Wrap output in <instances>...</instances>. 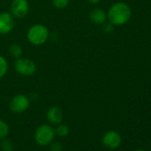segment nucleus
Segmentation results:
<instances>
[{"mask_svg": "<svg viewBox=\"0 0 151 151\" xmlns=\"http://www.w3.org/2000/svg\"><path fill=\"white\" fill-rule=\"evenodd\" d=\"M131 7L124 2H117L110 6L107 14L109 22L114 26H122L127 23L131 18Z\"/></svg>", "mask_w": 151, "mask_h": 151, "instance_id": "f257e3e1", "label": "nucleus"}, {"mask_svg": "<svg viewBox=\"0 0 151 151\" xmlns=\"http://www.w3.org/2000/svg\"><path fill=\"white\" fill-rule=\"evenodd\" d=\"M9 53L13 58L18 59L22 55V47L18 44H14L9 48Z\"/></svg>", "mask_w": 151, "mask_h": 151, "instance_id": "9b49d317", "label": "nucleus"}, {"mask_svg": "<svg viewBox=\"0 0 151 151\" xmlns=\"http://www.w3.org/2000/svg\"><path fill=\"white\" fill-rule=\"evenodd\" d=\"M56 135L60 137H66L69 133V128L65 124H59L56 125V128H54Z\"/></svg>", "mask_w": 151, "mask_h": 151, "instance_id": "f8f14e48", "label": "nucleus"}, {"mask_svg": "<svg viewBox=\"0 0 151 151\" xmlns=\"http://www.w3.org/2000/svg\"><path fill=\"white\" fill-rule=\"evenodd\" d=\"M30 105V100L24 94H17L10 101V109L12 112L21 114L25 112Z\"/></svg>", "mask_w": 151, "mask_h": 151, "instance_id": "39448f33", "label": "nucleus"}, {"mask_svg": "<svg viewBox=\"0 0 151 151\" xmlns=\"http://www.w3.org/2000/svg\"><path fill=\"white\" fill-rule=\"evenodd\" d=\"M49 151H63V147L61 143L57 142V141H52L49 145Z\"/></svg>", "mask_w": 151, "mask_h": 151, "instance_id": "f3484780", "label": "nucleus"}, {"mask_svg": "<svg viewBox=\"0 0 151 151\" xmlns=\"http://www.w3.org/2000/svg\"><path fill=\"white\" fill-rule=\"evenodd\" d=\"M0 148L2 151H14V144L10 139H7L6 138L3 139L0 143Z\"/></svg>", "mask_w": 151, "mask_h": 151, "instance_id": "2eb2a0df", "label": "nucleus"}, {"mask_svg": "<svg viewBox=\"0 0 151 151\" xmlns=\"http://www.w3.org/2000/svg\"><path fill=\"white\" fill-rule=\"evenodd\" d=\"M55 136L56 133L54 128L50 124H43L36 129L34 133V139L37 145L45 147L54 140Z\"/></svg>", "mask_w": 151, "mask_h": 151, "instance_id": "f03ea898", "label": "nucleus"}, {"mask_svg": "<svg viewBox=\"0 0 151 151\" xmlns=\"http://www.w3.org/2000/svg\"><path fill=\"white\" fill-rule=\"evenodd\" d=\"M49 30L43 24H35L29 28L27 32V38L33 45H42L49 38Z\"/></svg>", "mask_w": 151, "mask_h": 151, "instance_id": "7ed1b4c3", "label": "nucleus"}, {"mask_svg": "<svg viewBox=\"0 0 151 151\" xmlns=\"http://www.w3.org/2000/svg\"><path fill=\"white\" fill-rule=\"evenodd\" d=\"M113 29H114V25L113 24H111L110 22H109V23H104V27H103V30H104V32L105 33H110V32H112L113 31Z\"/></svg>", "mask_w": 151, "mask_h": 151, "instance_id": "a211bd4d", "label": "nucleus"}, {"mask_svg": "<svg viewBox=\"0 0 151 151\" xmlns=\"http://www.w3.org/2000/svg\"><path fill=\"white\" fill-rule=\"evenodd\" d=\"M8 71V62L6 59L0 55V79L4 78Z\"/></svg>", "mask_w": 151, "mask_h": 151, "instance_id": "4468645a", "label": "nucleus"}, {"mask_svg": "<svg viewBox=\"0 0 151 151\" xmlns=\"http://www.w3.org/2000/svg\"><path fill=\"white\" fill-rule=\"evenodd\" d=\"M122 142L121 135L116 131H108L102 137L103 145L110 149L117 148Z\"/></svg>", "mask_w": 151, "mask_h": 151, "instance_id": "6e6552de", "label": "nucleus"}, {"mask_svg": "<svg viewBox=\"0 0 151 151\" xmlns=\"http://www.w3.org/2000/svg\"><path fill=\"white\" fill-rule=\"evenodd\" d=\"M101 1V0H88V2H89L90 4H93V5H97V4H99Z\"/></svg>", "mask_w": 151, "mask_h": 151, "instance_id": "6ab92c4d", "label": "nucleus"}, {"mask_svg": "<svg viewBox=\"0 0 151 151\" xmlns=\"http://www.w3.org/2000/svg\"><path fill=\"white\" fill-rule=\"evenodd\" d=\"M14 17L11 13H0V34L6 35L13 31L14 28Z\"/></svg>", "mask_w": 151, "mask_h": 151, "instance_id": "0eeeda50", "label": "nucleus"}, {"mask_svg": "<svg viewBox=\"0 0 151 151\" xmlns=\"http://www.w3.org/2000/svg\"><path fill=\"white\" fill-rule=\"evenodd\" d=\"M46 119L51 125H57L63 120V111L58 106H52L46 112Z\"/></svg>", "mask_w": 151, "mask_h": 151, "instance_id": "1a4fd4ad", "label": "nucleus"}, {"mask_svg": "<svg viewBox=\"0 0 151 151\" xmlns=\"http://www.w3.org/2000/svg\"><path fill=\"white\" fill-rule=\"evenodd\" d=\"M136 151H145V150H141V149H139V150H136Z\"/></svg>", "mask_w": 151, "mask_h": 151, "instance_id": "aec40b11", "label": "nucleus"}, {"mask_svg": "<svg viewBox=\"0 0 151 151\" xmlns=\"http://www.w3.org/2000/svg\"><path fill=\"white\" fill-rule=\"evenodd\" d=\"M52 2L55 8L59 10H62L68 6L69 0H52Z\"/></svg>", "mask_w": 151, "mask_h": 151, "instance_id": "dca6fc26", "label": "nucleus"}, {"mask_svg": "<svg viewBox=\"0 0 151 151\" xmlns=\"http://www.w3.org/2000/svg\"><path fill=\"white\" fill-rule=\"evenodd\" d=\"M14 68L16 72L24 77H30L37 72L36 63L28 58H18L14 61Z\"/></svg>", "mask_w": 151, "mask_h": 151, "instance_id": "20e7f679", "label": "nucleus"}, {"mask_svg": "<svg viewBox=\"0 0 151 151\" xmlns=\"http://www.w3.org/2000/svg\"><path fill=\"white\" fill-rule=\"evenodd\" d=\"M107 13L100 8H95L90 13V20L93 24L103 25L107 21Z\"/></svg>", "mask_w": 151, "mask_h": 151, "instance_id": "9d476101", "label": "nucleus"}, {"mask_svg": "<svg viewBox=\"0 0 151 151\" xmlns=\"http://www.w3.org/2000/svg\"><path fill=\"white\" fill-rule=\"evenodd\" d=\"M29 12L28 0H14L11 5V14L14 18H24Z\"/></svg>", "mask_w": 151, "mask_h": 151, "instance_id": "423d86ee", "label": "nucleus"}, {"mask_svg": "<svg viewBox=\"0 0 151 151\" xmlns=\"http://www.w3.org/2000/svg\"><path fill=\"white\" fill-rule=\"evenodd\" d=\"M9 132H10V128L8 124L6 121L0 119V139L6 138L9 134Z\"/></svg>", "mask_w": 151, "mask_h": 151, "instance_id": "ddd939ff", "label": "nucleus"}]
</instances>
